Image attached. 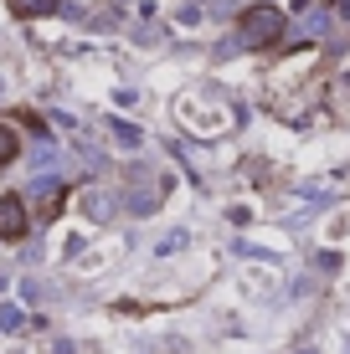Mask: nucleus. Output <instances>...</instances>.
Wrapping results in <instances>:
<instances>
[{"mask_svg": "<svg viewBox=\"0 0 350 354\" xmlns=\"http://www.w3.org/2000/svg\"><path fill=\"white\" fill-rule=\"evenodd\" d=\"M108 133H114L119 149H139V144H144V133L129 124V118H108Z\"/></svg>", "mask_w": 350, "mask_h": 354, "instance_id": "obj_4", "label": "nucleus"}, {"mask_svg": "<svg viewBox=\"0 0 350 354\" xmlns=\"http://www.w3.org/2000/svg\"><path fill=\"white\" fill-rule=\"evenodd\" d=\"M26 308H16V303H6V308H0V328H6V334H26Z\"/></svg>", "mask_w": 350, "mask_h": 354, "instance_id": "obj_6", "label": "nucleus"}, {"mask_svg": "<svg viewBox=\"0 0 350 354\" xmlns=\"http://www.w3.org/2000/svg\"><path fill=\"white\" fill-rule=\"evenodd\" d=\"M155 201H160V190H155V185H150V190H144V185H139V190H129V211H134V216H150V211H155Z\"/></svg>", "mask_w": 350, "mask_h": 354, "instance_id": "obj_5", "label": "nucleus"}, {"mask_svg": "<svg viewBox=\"0 0 350 354\" xmlns=\"http://www.w3.org/2000/svg\"><path fill=\"white\" fill-rule=\"evenodd\" d=\"M16 149H21V139H16V133H10L6 124H0V165H10V160H16Z\"/></svg>", "mask_w": 350, "mask_h": 354, "instance_id": "obj_8", "label": "nucleus"}, {"mask_svg": "<svg viewBox=\"0 0 350 354\" xmlns=\"http://www.w3.org/2000/svg\"><path fill=\"white\" fill-rule=\"evenodd\" d=\"M26 236V201L21 195H0V241Z\"/></svg>", "mask_w": 350, "mask_h": 354, "instance_id": "obj_2", "label": "nucleus"}, {"mask_svg": "<svg viewBox=\"0 0 350 354\" xmlns=\"http://www.w3.org/2000/svg\"><path fill=\"white\" fill-rule=\"evenodd\" d=\"M57 354H72V344H57Z\"/></svg>", "mask_w": 350, "mask_h": 354, "instance_id": "obj_11", "label": "nucleus"}, {"mask_svg": "<svg viewBox=\"0 0 350 354\" xmlns=\"http://www.w3.org/2000/svg\"><path fill=\"white\" fill-rule=\"evenodd\" d=\"M309 354H315V349H309Z\"/></svg>", "mask_w": 350, "mask_h": 354, "instance_id": "obj_13", "label": "nucleus"}, {"mask_svg": "<svg viewBox=\"0 0 350 354\" xmlns=\"http://www.w3.org/2000/svg\"><path fill=\"white\" fill-rule=\"evenodd\" d=\"M88 211H93V221H108V216H114V195H88Z\"/></svg>", "mask_w": 350, "mask_h": 354, "instance_id": "obj_9", "label": "nucleus"}, {"mask_svg": "<svg viewBox=\"0 0 350 354\" xmlns=\"http://www.w3.org/2000/svg\"><path fill=\"white\" fill-rule=\"evenodd\" d=\"M21 201H36V211H52V205L62 201V180H57V175H36Z\"/></svg>", "mask_w": 350, "mask_h": 354, "instance_id": "obj_3", "label": "nucleus"}, {"mask_svg": "<svg viewBox=\"0 0 350 354\" xmlns=\"http://www.w3.org/2000/svg\"><path fill=\"white\" fill-rule=\"evenodd\" d=\"M0 97H6V77H0Z\"/></svg>", "mask_w": 350, "mask_h": 354, "instance_id": "obj_12", "label": "nucleus"}, {"mask_svg": "<svg viewBox=\"0 0 350 354\" xmlns=\"http://www.w3.org/2000/svg\"><path fill=\"white\" fill-rule=\"evenodd\" d=\"M21 16H46V10H62V0H10Z\"/></svg>", "mask_w": 350, "mask_h": 354, "instance_id": "obj_7", "label": "nucleus"}, {"mask_svg": "<svg viewBox=\"0 0 350 354\" xmlns=\"http://www.w3.org/2000/svg\"><path fill=\"white\" fill-rule=\"evenodd\" d=\"M180 247H186V231H170V236H165L155 252H160V257H170V252H180Z\"/></svg>", "mask_w": 350, "mask_h": 354, "instance_id": "obj_10", "label": "nucleus"}, {"mask_svg": "<svg viewBox=\"0 0 350 354\" xmlns=\"http://www.w3.org/2000/svg\"><path fill=\"white\" fill-rule=\"evenodd\" d=\"M283 36V10L279 6H247L237 16V41L243 46H273Z\"/></svg>", "mask_w": 350, "mask_h": 354, "instance_id": "obj_1", "label": "nucleus"}]
</instances>
